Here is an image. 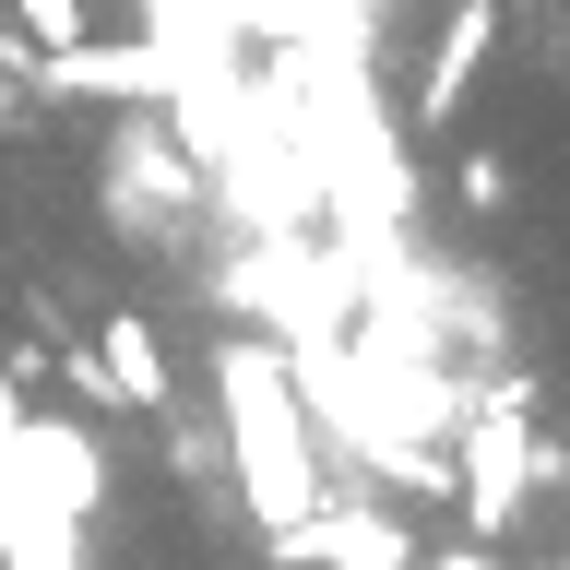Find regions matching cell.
Masks as SVG:
<instances>
[{"label":"cell","mask_w":570,"mask_h":570,"mask_svg":"<svg viewBox=\"0 0 570 570\" xmlns=\"http://www.w3.org/2000/svg\"><path fill=\"white\" fill-rule=\"evenodd\" d=\"M214 404H226V475H238V511H249L262 534L309 523L321 452H309V404H297V368H285V345H249V333H226V345H214Z\"/></svg>","instance_id":"1"},{"label":"cell","mask_w":570,"mask_h":570,"mask_svg":"<svg viewBox=\"0 0 570 570\" xmlns=\"http://www.w3.org/2000/svg\"><path fill=\"white\" fill-rule=\"evenodd\" d=\"M96 190H107V226H119L131 249H178L214 214V167H203V142L167 119V96H131L119 119H107Z\"/></svg>","instance_id":"2"},{"label":"cell","mask_w":570,"mask_h":570,"mask_svg":"<svg viewBox=\"0 0 570 570\" xmlns=\"http://www.w3.org/2000/svg\"><path fill=\"white\" fill-rule=\"evenodd\" d=\"M452 511L475 547H511L534 523V381H463L452 416Z\"/></svg>","instance_id":"3"},{"label":"cell","mask_w":570,"mask_h":570,"mask_svg":"<svg viewBox=\"0 0 570 570\" xmlns=\"http://www.w3.org/2000/svg\"><path fill=\"white\" fill-rule=\"evenodd\" d=\"M0 488H12V499H48V511H71V523H96V511H107V452H96V428L24 416V428H12Z\"/></svg>","instance_id":"4"},{"label":"cell","mask_w":570,"mask_h":570,"mask_svg":"<svg viewBox=\"0 0 570 570\" xmlns=\"http://www.w3.org/2000/svg\"><path fill=\"white\" fill-rule=\"evenodd\" d=\"M96 381H107V404H131V416H167V404H178L167 345H155V321H142V309H107L96 321Z\"/></svg>","instance_id":"5"},{"label":"cell","mask_w":570,"mask_h":570,"mask_svg":"<svg viewBox=\"0 0 570 570\" xmlns=\"http://www.w3.org/2000/svg\"><path fill=\"white\" fill-rule=\"evenodd\" d=\"M488 48H499V0H452V24H440V48H428V83H416V119H428V131H452V119H463V83L488 71Z\"/></svg>","instance_id":"6"},{"label":"cell","mask_w":570,"mask_h":570,"mask_svg":"<svg viewBox=\"0 0 570 570\" xmlns=\"http://www.w3.org/2000/svg\"><path fill=\"white\" fill-rule=\"evenodd\" d=\"M12 12H24L36 60H48V48H83V36H96V0H12Z\"/></svg>","instance_id":"7"},{"label":"cell","mask_w":570,"mask_h":570,"mask_svg":"<svg viewBox=\"0 0 570 570\" xmlns=\"http://www.w3.org/2000/svg\"><path fill=\"white\" fill-rule=\"evenodd\" d=\"M463 214H511V167H499V155H463Z\"/></svg>","instance_id":"8"},{"label":"cell","mask_w":570,"mask_h":570,"mask_svg":"<svg viewBox=\"0 0 570 570\" xmlns=\"http://www.w3.org/2000/svg\"><path fill=\"white\" fill-rule=\"evenodd\" d=\"M392 570H499V547H440V559L416 547V559H392Z\"/></svg>","instance_id":"9"},{"label":"cell","mask_w":570,"mask_h":570,"mask_svg":"<svg viewBox=\"0 0 570 570\" xmlns=\"http://www.w3.org/2000/svg\"><path fill=\"white\" fill-rule=\"evenodd\" d=\"M499 12H547V0H499Z\"/></svg>","instance_id":"10"},{"label":"cell","mask_w":570,"mask_h":570,"mask_svg":"<svg viewBox=\"0 0 570 570\" xmlns=\"http://www.w3.org/2000/svg\"><path fill=\"white\" fill-rule=\"evenodd\" d=\"M0 523H12V499H0Z\"/></svg>","instance_id":"11"},{"label":"cell","mask_w":570,"mask_h":570,"mask_svg":"<svg viewBox=\"0 0 570 570\" xmlns=\"http://www.w3.org/2000/svg\"><path fill=\"white\" fill-rule=\"evenodd\" d=\"M559 570H570V559H559Z\"/></svg>","instance_id":"12"}]
</instances>
